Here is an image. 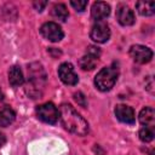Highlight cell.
Returning <instances> with one entry per match:
<instances>
[{"label":"cell","instance_id":"16","mask_svg":"<svg viewBox=\"0 0 155 155\" xmlns=\"http://www.w3.org/2000/svg\"><path fill=\"white\" fill-rule=\"evenodd\" d=\"M136 8L142 16H153L155 12V2H153V1H138L136 4Z\"/></svg>","mask_w":155,"mask_h":155},{"label":"cell","instance_id":"12","mask_svg":"<svg viewBox=\"0 0 155 155\" xmlns=\"http://www.w3.org/2000/svg\"><path fill=\"white\" fill-rule=\"evenodd\" d=\"M110 15V6L104 1H97L91 7V16L97 22H102Z\"/></svg>","mask_w":155,"mask_h":155},{"label":"cell","instance_id":"20","mask_svg":"<svg viewBox=\"0 0 155 155\" xmlns=\"http://www.w3.org/2000/svg\"><path fill=\"white\" fill-rule=\"evenodd\" d=\"M74 99L76 101V103L78 104H80L81 107H86L87 105V103H86V98H85V96L81 93V92H78V93H75L74 94Z\"/></svg>","mask_w":155,"mask_h":155},{"label":"cell","instance_id":"15","mask_svg":"<svg viewBox=\"0 0 155 155\" xmlns=\"http://www.w3.org/2000/svg\"><path fill=\"white\" fill-rule=\"evenodd\" d=\"M16 119V113L13 111V109H11L10 107H4L2 109H0V126L1 127H6L8 125H11Z\"/></svg>","mask_w":155,"mask_h":155},{"label":"cell","instance_id":"9","mask_svg":"<svg viewBox=\"0 0 155 155\" xmlns=\"http://www.w3.org/2000/svg\"><path fill=\"white\" fill-rule=\"evenodd\" d=\"M90 36L91 39L97 42V44H103V42H107L110 38V29H109V25L105 23V22H97L92 29H91V33H90Z\"/></svg>","mask_w":155,"mask_h":155},{"label":"cell","instance_id":"5","mask_svg":"<svg viewBox=\"0 0 155 155\" xmlns=\"http://www.w3.org/2000/svg\"><path fill=\"white\" fill-rule=\"evenodd\" d=\"M40 33L41 35L48 40V41H52V42H58L63 39L64 36V33L62 30V28L54 23V22H46L41 25L40 28Z\"/></svg>","mask_w":155,"mask_h":155},{"label":"cell","instance_id":"7","mask_svg":"<svg viewBox=\"0 0 155 155\" xmlns=\"http://www.w3.org/2000/svg\"><path fill=\"white\" fill-rule=\"evenodd\" d=\"M130 56L136 63L145 64L151 61L153 51L144 45H133L130 48Z\"/></svg>","mask_w":155,"mask_h":155},{"label":"cell","instance_id":"23","mask_svg":"<svg viewBox=\"0 0 155 155\" xmlns=\"http://www.w3.org/2000/svg\"><path fill=\"white\" fill-rule=\"evenodd\" d=\"M2 98V92H1V90H0V99Z\"/></svg>","mask_w":155,"mask_h":155},{"label":"cell","instance_id":"13","mask_svg":"<svg viewBox=\"0 0 155 155\" xmlns=\"http://www.w3.org/2000/svg\"><path fill=\"white\" fill-rule=\"evenodd\" d=\"M139 122L145 127L154 128L155 125V111L150 107H145L139 113Z\"/></svg>","mask_w":155,"mask_h":155},{"label":"cell","instance_id":"22","mask_svg":"<svg viewBox=\"0 0 155 155\" xmlns=\"http://www.w3.org/2000/svg\"><path fill=\"white\" fill-rule=\"evenodd\" d=\"M5 142H6V138H5V136H4L2 133H0V147H2V145L5 144Z\"/></svg>","mask_w":155,"mask_h":155},{"label":"cell","instance_id":"1","mask_svg":"<svg viewBox=\"0 0 155 155\" xmlns=\"http://www.w3.org/2000/svg\"><path fill=\"white\" fill-rule=\"evenodd\" d=\"M58 114L67 131L76 136H85L88 133V122L70 104H62L58 109Z\"/></svg>","mask_w":155,"mask_h":155},{"label":"cell","instance_id":"18","mask_svg":"<svg viewBox=\"0 0 155 155\" xmlns=\"http://www.w3.org/2000/svg\"><path fill=\"white\" fill-rule=\"evenodd\" d=\"M139 138H140V140H143L145 143L151 142L153 138H154V131H153V128L145 127V126L143 128H140L139 130Z\"/></svg>","mask_w":155,"mask_h":155},{"label":"cell","instance_id":"4","mask_svg":"<svg viewBox=\"0 0 155 155\" xmlns=\"http://www.w3.org/2000/svg\"><path fill=\"white\" fill-rule=\"evenodd\" d=\"M36 115H38V117L42 122L51 124V125L56 124L58 121V119H59L58 109L51 102H47V103H44V104L38 105V108H36Z\"/></svg>","mask_w":155,"mask_h":155},{"label":"cell","instance_id":"3","mask_svg":"<svg viewBox=\"0 0 155 155\" xmlns=\"http://www.w3.org/2000/svg\"><path fill=\"white\" fill-rule=\"evenodd\" d=\"M119 76V68L113 64L109 67H105L103 69H101L96 78H94V85L99 91H109L114 87L116 80Z\"/></svg>","mask_w":155,"mask_h":155},{"label":"cell","instance_id":"17","mask_svg":"<svg viewBox=\"0 0 155 155\" xmlns=\"http://www.w3.org/2000/svg\"><path fill=\"white\" fill-rule=\"evenodd\" d=\"M52 17L56 18V19H59L62 22L67 21L68 17H69V12H68V8L64 4H56L53 7H52Z\"/></svg>","mask_w":155,"mask_h":155},{"label":"cell","instance_id":"21","mask_svg":"<svg viewBox=\"0 0 155 155\" xmlns=\"http://www.w3.org/2000/svg\"><path fill=\"white\" fill-rule=\"evenodd\" d=\"M33 5H34V7L36 8V11L41 12V11L45 8V6L47 5V1H35Z\"/></svg>","mask_w":155,"mask_h":155},{"label":"cell","instance_id":"2","mask_svg":"<svg viewBox=\"0 0 155 155\" xmlns=\"http://www.w3.org/2000/svg\"><path fill=\"white\" fill-rule=\"evenodd\" d=\"M46 82V74L44 68L39 63H33L28 67V85L27 93L31 98H38L41 96V90Z\"/></svg>","mask_w":155,"mask_h":155},{"label":"cell","instance_id":"6","mask_svg":"<svg viewBox=\"0 0 155 155\" xmlns=\"http://www.w3.org/2000/svg\"><path fill=\"white\" fill-rule=\"evenodd\" d=\"M99 56H101V51H99L98 47L88 46L86 53L79 61L80 68H82L84 70H92V69H94V67L97 65Z\"/></svg>","mask_w":155,"mask_h":155},{"label":"cell","instance_id":"19","mask_svg":"<svg viewBox=\"0 0 155 155\" xmlns=\"http://www.w3.org/2000/svg\"><path fill=\"white\" fill-rule=\"evenodd\" d=\"M70 5L76 10V11H79V12H82V11H85V8H86V6H87V1L86 0H71L70 1Z\"/></svg>","mask_w":155,"mask_h":155},{"label":"cell","instance_id":"11","mask_svg":"<svg viewBox=\"0 0 155 155\" xmlns=\"http://www.w3.org/2000/svg\"><path fill=\"white\" fill-rule=\"evenodd\" d=\"M116 18H117L119 23L121 25H125V27L132 25L134 23V21H136L133 11L128 6H126V5H120L117 7V10H116Z\"/></svg>","mask_w":155,"mask_h":155},{"label":"cell","instance_id":"14","mask_svg":"<svg viewBox=\"0 0 155 155\" xmlns=\"http://www.w3.org/2000/svg\"><path fill=\"white\" fill-rule=\"evenodd\" d=\"M8 82L13 87L23 85L24 76H23V73H22V70L18 65H13V67L10 68V70H8Z\"/></svg>","mask_w":155,"mask_h":155},{"label":"cell","instance_id":"10","mask_svg":"<svg viewBox=\"0 0 155 155\" xmlns=\"http://www.w3.org/2000/svg\"><path fill=\"white\" fill-rule=\"evenodd\" d=\"M115 116H116V119L119 121H121L124 124H128V125H132L136 121L134 110L131 107L125 105V104L116 105V108H115Z\"/></svg>","mask_w":155,"mask_h":155},{"label":"cell","instance_id":"8","mask_svg":"<svg viewBox=\"0 0 155 155\" xmlns=\"http://www.w3.org/2000/svg\"><path fill=\"white\" fill-rule=\"evenodd\" d=\"M58 76L59 79L62 80V82H64L65 85H70V86H74L78 84L79 81V78H78V74L75 73V69L73 67L71 63H62L58 68Z\"/></svg>","mask_w":155,"mask_h":155}]
</instances>
